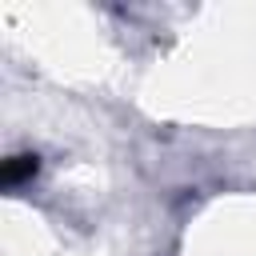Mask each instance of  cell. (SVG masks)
Returning <instances> with one entry per match:
<instances>
[{
    "mask_svg": "<svg viewBox=\"0 0 256 256\" xmlns=\"http://www.w3.org/2000/svg\"><path fill=\"white\" fill-rule=\"evenodd\" d=\"M36 168H40V160L36 156H12V160H4V168H0V180H4V188H16V184H24L28 176H36Z\"/></svg>",
    "mask_w": 256,
    "mask_h": 256,
    "instance_id": "obj_1",
    "label": "cell"
}]
</instances>
